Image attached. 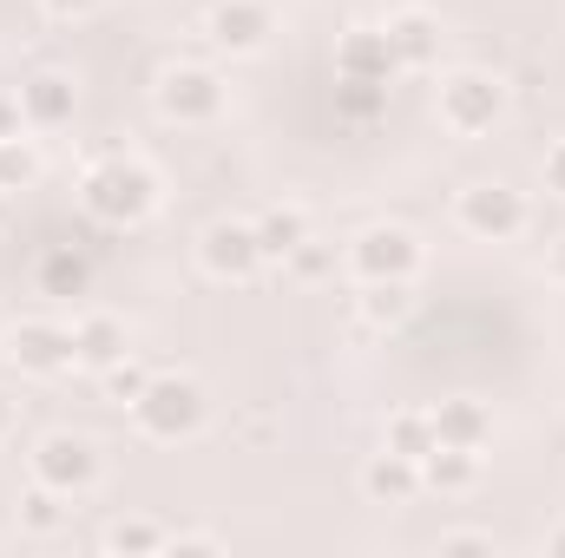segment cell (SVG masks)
<instances>
[{"instance_id":"cell-1","label":"cell","mask_w":565,"mask_h":558,"mask_svg":"<svg viewBox=\"0 0 565 558\" xmlns=\"http://www.w3.org/2000/svg\"><path fill=\"white\" fill-rule=\"evenodd\" d=\"M158 204H164V178L145 158H126V151L86 164V178H79V211L106 230H139V224L158 217Z\"/></svg>"},{"instance_id":"cell-2","label":"cell","mask_w":565,"mask_h":558,"mask_svg":"<svg viewBox=\"0 0 565 558\" xmlns=\"http://www.w3.org/2000/svg\"><path fill=\"white\" fill-rule=\"evenodd\" d=\"M507 106H513V93H507V79L487 73V66H454V73L434 86V119H440V132H454V139H487V132H500V126H507Z\"/></svg>"},{"instance_id":"cell-3","label":"cell","mask_w":565,"mask_h":558,"mask_svg":"<svg viewBox=\"0 0 565 558\" xmlns=\"http://www.w3.org/2000/svg\"><path fill=\"white\" fill-rule=\"evenodd\" d=\"M204 420H211V395H204V382L184 375V368L151 375L145 395L132 401V427H139L145 440H158V447H178V440L204 433Z\"/></svg>"},{"instance_id":"cell-4","label":"cell","mask_w":565,"mask_h":558,"mask_svg":"<svg viewBox=\"0 0 565 558\" xmlns=\"http://www.w3.org/2000/svg\"><path fill=\"white\" fill-rule=\"evenodd\" d=\"M151 106H158L164 126H217L224 106H231V86L204 60H171L158 73V86H151Z\"/></svg>"},{"instance_id":"cell-5","label":"cell","mask_w":565,"mask_h":558,"mask_svg":"<svg viewBox=\"0 0 565 558\" xmlns=\"http://www.w3.org/2000/svg\"><path fill=\"white\" fill-rule=\"evenodd\" d=\"M26 460H33V480L53 486V493H66V500H79V493H93V486L106 480V453H99V440L79 433V427H53V433H40Z\"/></svg>"},{"instance_id":"cell-6","label":"cell","mask_w":565,"mask_h":558,"mask_svg":"<svg viewBox=\"0 0 565 558\" xmlns=\"http://www.w3.org/2000/svg\"><path fill=\"white\" fill-rule=\"evenodd\" d=\"M349 277L355 282H415L427 264V244L408 224H369L349 237Z\"/></svg>"},{"instance_id":"cell-7","label":"cell","mask_w":565,"mask_h":558,"mask_svg":"<svg viewBox=\"0 0 565 558\" xmlns=\"http://www.w3.org/2000/svg\"><path fill=\"white\" fill-rule=\"evenodd\" d=\"M0 355H7V368H20L26 382H60L66 368H79V362H73V322H53V315H20V322H7Z\"/></svg>"},{"instance_id":"cell-8","label":"cell","mask_w":565,"mask_h":558,"mask_svg":"<svg viewBox=\"0 0 565 558\" xmlns=\"http://www.w3.org/2000/svg\"><path fill=\"white\" fill-rule=\"evenodd\" d=\"M454 217H460V230L480 237V244H513V237L533 224V204H526V191H513L507 178H480V184L460 191Z\"/></svg>"},{"instance_id":"cell-9","label":"cell","mask_w":565,"mask_h":558,"mask_svg":"<svg viewBox=\"0 0 565 558\" xmlns=\"http://www.w3.org/2000/svg\"><path fill=\"white\" fill-rule=\"evenodd\" d=\"M198 264H204V277H217V282H257L270 270L264 244H257V217H211L198 230Z\"/></svg>"},{"instance_id":"cell-10","label":"cell","mask_w":565,"mask_h":558,"mask_svg":"<svg viewBox=\"0 0 565 558\" xmlns=\"http://www.w3.org/2000/svg\"><path fill=\"white\" fill-rule=\"evenodd\" d=\"M204 33H211L217 53L250 60V53L270 46V33H277V7H270V0H217V7L204 13Z\"/></svg>"},{"instance_id":"cell-11","label":"cell","mask_w":565,"mask_h":558,"mask_svg":"<svg viewBox=\"0 0 565 558\" xmlns=\"http://www.w3.org/2000/svg\"><path fill=\"white\" fill-rule=\"evenodd\" d=\"M382 33H388V53H395L402 73H427V66H440L447 33H440V13H434V7H395V13L382 20Z\"/></svg>"},{"instance_id":"cell-12","label":"cell","mask_w":565,"mask_h":558,"mask_svg":"<svg viewBox=\"0 0 565 558\" xmlns=\"http://www.w3.org/2000/svg\"><path fill=\"white\" fill-rule=\"evenodd\" d=\"M20 112H26L33 132H60V126H73V112H79V86H73V73H60V66L26 73V79H20Z\"/></svg>"},{"instance_id":"cell-13","label":"cell","mask_w":565,"mask_h":558,"mask_svg":"<svg viewBox=\"0 0 565 558\" xmlns=\"http://www.w3.org/2000/svg\"><path fill=\"white\" fill-rule=\"evenodd\" d=\"M335 79H362V86H395L402 66L388 53V33L382 26H349L335 40Z\"/></svg>"},{"instance_id":"cell-14","label":"cell","mask_w":565,"mask_h":558,"mask_svg":"<svg viewBox=\"0 0 565 558\" xmlns=\"http://www.w3.org/2000/svg\"><path fill=\"white\" fill-rule=\"evenodd\" d=\"M119 355H132V329H126V315H113V309H86V315L73 322V362H79L86 375H106Z\"/></svg>"},{"instance_id":"cell-15","label":"cell","mask_w":565,"mask_h":558,"mask_svg":"<svg viewBox=\"0 0 565 558\" xmlns=\"http://www.w3.org/2000/svg\"><path fill=\"white\" fill-rule=\"evenodd\" d=\"M422 460H408V453H369L362 460V500L369 506H408V500H422Z\"/></svg>"},{"instance_id":"cell-16","label":"cell","mask_w":565,"mask_h":558,"mask_svg":"<svg viewBox=\"0 0 565 558\" xmlns=\"http://www.w3.org/2000/svg\"><path fill=\"white\" fill-rule=\"evenodd\" d=\"M309 237H316V217H309L296 197H282V204H270V211H257V244H264V264H289Z\"/></svg>"},{"instance_id":"cell-17","label":"cell","mask_w":565,"mask_h":558,"mask_svg":"<svg viewBox=\"0 0 565 558\" xmlns=\"http://www.w3.org/2000/svg\"><path fill=\"white\" fill-rule=\"evenodd\" d=\"M434 433H440L447 447H480V453H487V440H493V408H487L480 395H447V401L434 408Z\"/></svg>"},{"instance_id":"cell-18","label":"cell","mask_w":565,"mask_h":558,"mask_svg":"<svg viewBox=\"0 0 565 558\" xmlns=\"http://www.w3.org/2000/svg\"><path fill=\"white\" fill-rule=\"evenodd\" d=\"M480 473H487V453H480V447H447V440H440V447L422 460L427 493H473Z\"/></svg>"},{"instance_id":"cell-19","label":"cell","mask_w":565,"mask_h":558,"mask_svg":"<svg viewBox=\"0 0 565 558\" xmlns=\"http://www.w3.org/2000/svg\"><path fill=\"white\" fill-rule=\"evenodd\" d=\"M355 315H362L375 335H395V329L415 315V282H362V289H355Z\"/></svg>"},{"instance_id":"cell-20","label":"cell","mask_w":565,"mask_h":558,"mask_svg":"<svg viewBox=\"0 0 565 558\" xmlns=\"http://www.w3.org/2000/svg\"><path fill=\"white\" fill-rule=\"evenodd\" d=\"M66 519H73V500L66 493H53V486H26L20 493V506H13V526L26 533V539H53V533H66Z\"/></svg>"},{"instance_id":"cell-21","label":"cell","mask_w":565,"mask_h":558,"mask_svg":"<svg viewBox=\"0 0 565 558\" xmlns=\"http://www.w3.org/2000/svg\"><path fill=\"white\" fill-rule=\"evenodd\" d=\"M382 447H388V453H408V460H427V453L440 447V433H434V408H395L388 427H382Z\"/></svg>"},{"instance_id":"cell-22","label":"cell","mask_w":565,"mask_h":558,"mask_svg":"<svg viewBox=\"0 0 565 558\" xmlns=\"http://www.w3.org/2000/svg\"><path fill=\"white\" fill-rule=\"evenodd\" d=\"M46 178V158H40V144L26 139H0V191H33Z\"/></svg>"},{"instance_id":"cell-23","label":"cell","mask_w":565,"mask_h":558,"mask_svg":"<svg viewBox=\"0 0 565 558\" xmlns=\"http://www.w3.org/2000/svg\"><path fill=\"white\" fill-rule=\"evenodd\" d=\"M86 282H93V264H86L73 244H60V250L40 257V289H46V296H79Z\"/></svg>"},{"instance_id":"cell-24","label":"cell","mask_w":565,"mask_h":558,"mask_svg":"<svg viewBox=\"0 0 565 558\" xmlns=\"http://www.w3.org/2000/svg\"><path fill=\"white\" fill-rule=\"evenodd\" d=\"M164 546H171V533H164L158 519H139V513H132V519H113V526H106V552L145 558V552H164Z\"/></svg>"},{"instance_id":"cell-25","label":"cell","mask_w":565,"mask_h":558,"mask_svg":"<svg viewBox=\"0 0 565 558\" xmlns=\"http://www.w3.org/2000/svg\"><path fill=\"white\" fill-rule=\"evenodd\" d=\"M388 93H395V86H362V79H335V112H342L349 126H369V119H382V112H388Z\"/></svg>"},{"instance_id":"cell-26","label":"cell","mask_w":565,"mask_h":558,"mask_svg":"<svg viewBox=\"0 0 565 558\" xmlns=\"http://www.w3.org/2000/svg\"><path fill=\"white\" fill-rule=\"evenodd\" d=\"M99 382H106V395H113V401H126V408H132V401L145 395V382H151V368H145L139 355H119Z\"/></svg>"},{"instance_id":"cell-27","label":"cell","mask_w":565,"mask_h":558,"mask_svg":"<svg viewBox=\"0 0 565 558\" xmlns=\"http://www.w3.org/2000/svg\"><path fill=\"white\" fill-rule=\"evenodd\" d=\"M282 270H296V277H302V282H322V277H335V250L309 237V244H302V250H296V257H289Z\"/></svg>"},{"instance_id":"cell-28","label":"cell","mask_w":565,"mask_h":558,"mask_svg":"<svg viewBox=\"0 0 565 558\" xmlns=\"http://www.w3.org/2000/svg\"><path fill=\"white\" fill-rule=\"evenodd\" d=\"M467 552H500V539H493V533H480V526L440 533V558H467Z\"/></svg>"},{"instance_id":"cell-29","label":"cell","mask_w":565,"mask_h":558,"mask_svg":"<svg viewBox=\"0 0 565 558\" xmlns=\"http://www.w3.org/2000/svg\"><path fill=\"white\" fill-rule=\"evenodd\" d=\"M106 0H40V13L53 20V26H79V20H93Z\"/></svg>"},{"instance_id":"cell-30","label":"cell","mask_w":565,"mask_h":558,"mask_svg":"<svg viewBox=\"0 0 565 558\" xmlns=\"http://www.w3.org/2000/svg\"><path fill=\"white\" fill-rule=\"evenodd\" d=\"M540 178H546V191L565 204V139L559 144H546V158H540Z\"/></svg>"},{"instance_id":"cell-31","label":"cell","mask_w":565,"mask_h":558,"mask_svg":"<svg viewBox=\"0 0 565 558\" xmlns=\"http://www.w3.org/2000/svg\"><path fill=\"white\" fill-rule=\"evenodd\" d=\"M171 552H224V539H217V533L184 526V533H171Z\"/></svg>"},{"instance_id":"cell-32","label":"cell","mask_w":565,"mask_h":558,"mask_svg":"<svg viewBox=\"0 0 565 558\" xmlns=\"http://www.w3.org/2000/svg\"><path fill=\"white\" fill-rule=\"evenodd\" d=\"M20 132H33L20 112V93H0V139H20Z\"/></svg>"},{"instance_id":"cell-33","label":"cell","mask_w":565,"mask_h":558,"mask_svg":"<svg viewBox=\"0 0 565 558\" xmlns=\"http://www.w3.org/2000/svg\"><path fill=\"white\" fill-rule=\"evenodd\" d=\"M546 277H553V282L565 289V237L553 244V250H546Z\"/></svg>"},{"instance_id":"cell-34","label":"cell","mask_w":565,"mask_h":558,"mask_svg":"<svg viewBox=\"0 0 565 558\" xmlns=\"http://www.w3.org/2000/svg\"><path fill=\"white\" fill-rule=\"evenodd\" d=\"M546 558H565V519L553 526V533H546Z\"/></svg>"},{"instance_id":"cell-35","label":"cell","mask_w":565,"mask_h":558,"mask_svg":"<svg viewBox=\"0 0 565 558\" xmlns=\"http://www.w3.org/2000/svg\"><path fill=\"white\" fill-rule=\"evenodd\" d=\"M7 433H13V401L0 395V440H7Z\"/></svg>"}]
</instances>
